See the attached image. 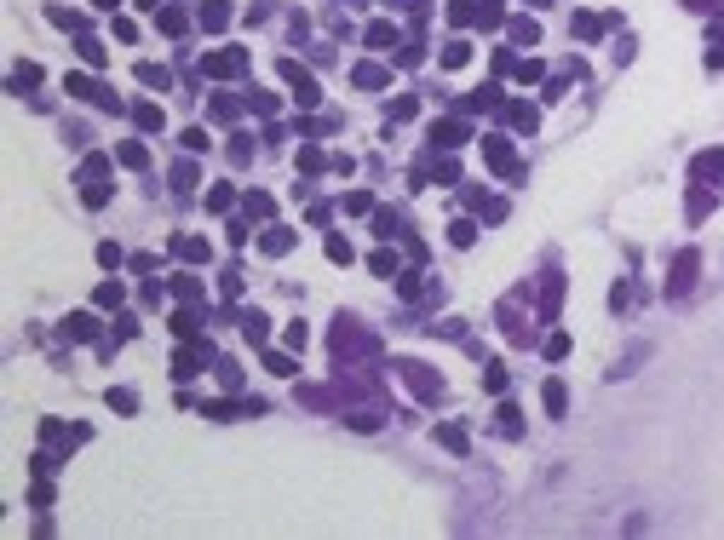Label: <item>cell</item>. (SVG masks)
Instances as JSON below:
<instances>
[{"mask_svg": "<svg viewBox=\"0 0 724 540\" xmlns=\"http://www.w3.org/2000/svg\"><path fill=\"white\" fill-rule=\"evenodd\" d=\"M483 155H489L494 172H518V161H512V150H506V139H483Z\"/></svg>", "mask_w": 724, "mask_h": 540, "instance_id": "3957f363", "label": "cell"}, {"mask_svg": "<svg viewBox=\"0 0 724 540\" xmlns=\"http://www.w3.org/2000/svg\"><path fill=\"white\" fill-rule=\"evenodd\" d=\"M173 247H179V259H207V242H190V236H179Z\"/></svg>", "mask_w": 724, "mask_h": 540, "instance_id": "2e32d148", "label": "cell"}, {"mask_svg": "<svg viewBox=\"0 0 724 540\" xmlns=\"http://www.w3.org/2000/svg\"><path fill=\"white\" fill-rule=\"evenodd\" d=\"M351 81L374 93V86H386V69H379V64H357V69H351Z\"/></svg>", "mask_w": 724, "mask_h": 540, "instance_id": "277c9868", "label": "cell"}, {"mask_svg": "<svg viewBox=\"0 0 724 540\" xmlns=\"http://www.w3.org/2000/svg\"><path fill=\"white\" fill-rule=\"evenodd\" d=\"M121 161H126V167H138V172L150 167V155H144V144H121Z\"/></svg>", "mask_w": 724, "mask_h": 540, "instance_id": "7c38bea8", "label": "cell"}, {"mask_svg": "<svg viewBox=\"0 0 724 540\" xmlns=\"http://www.w3.org/2000/svg\"><path fill=\"white\" fill-rule=\"evenodd\" d=\"M437 442H443V448H454V454H465V431H454V425H443V431H437Z\"/></svg>", "mask_w": 724, "mask_h": 540, "instance_id": "4fadbf2b", "label": "cell"}, {"mask_svg": "<svg viewBox=\"0 0 724 540\" xmlns=\"http://www.w3.org/2000/svg\"><path fill=\"white\" fill-rule=\"evenodd\" d=\"M575 35L592 40V35H604V18H575Z\"/></svg>", "mask_w": 724, "mask_h": 540, "instance_id": "7402d4cb", "label": "cell"}, {"mask_svg": "<svg viewBox=\"0 0 724 540\" xmlns=\"http://www.w3.org/2000/svg\"><path fill=\"white\" fill-rule=\"evenodd\" d=\"M512 40H540V29H535L529 18H518V23H512Z\"/></svg>", "mask_w": 724, "mask_h": 540, "instance_id": "f1b7e54d", "label": "cell"}, {"mask_svg": "<svg viewBox=\"0 0 724 540\" xmlns=\"http://www.w3.org/2000/svg\"><path fill=\"white\" fill-rule=\"evenodd\" d=\"M391 40H397L391 23H374V29H368V47H391Z\"/></svg>", "mask_w": 724, "mask_h": 540, "instance_id": "5bb4252c", "label": "cell"}, {"mask_svg": "<svg viewBox=\"0 0 724 540\" xmlns=\"http://www.w3.org/2000/svg\"><path fill=\"white\" fill-rule=\"evenodd\" d=\"M259 247H265V253H287V247H293V230H282V224H276V230H265Z\"/></svg>", "mask_w": 724, "mask_h": 540, "instance_id": "52a82bcc", "label": "cell"}, {"mask_svg": "<svg viewBox=\"0 0 724 540\" xmlns=\"http://www.w3.org/2000/svg\"><path fill=\"white\" fill-rule=\"evenodd\" d=\"M449 242H454V247H472V242H477V230H472V224H465V218H460V224H454V230H449Z\"/></svg>", "mask_w": 724, "mask_h": 540, "instance_id": "e0dca14e", "label": "cell"}, {"mask_svg": "<svg viewBox=\"0 0 724 540\" xmlns=\"http://www.w3.org/2000/svg\"><path fill=\"white\" fill-rule=\"evenodd\" d=\"M207 207L225 213V207H230V184H213V190H207Z\"/></svg>", "mask_w": 724, "mask_h": 540, "instance_id": "d6986e66", "label": "cell"}, {"mask_svg": "<svg viewBox=\"0 0 724 540\" xmlns=\"http://www.w3.org/2000/svg\"><path fill=\"white\" fill-rule=\"evenodd\" d=\"M368 264H374V276H397V253H374Z\"/></svg>", "mask_w": 724, "mask_h": 540, "instance_id": "9a60e30c", "label": "cell"}, {"mask_svg": "<svg viewBox=\"0 0 724 540\" xmlns=\"http://www.w3.org/2000/svg\"><path fill=\"white\" fill-rule=\"evenodd\" d=\"M81 58H87V64H93V69H104V58H109V52H104V47H98V40H81Z\"/></svg>", "mask_w": 724, "mask_h": 540, "instance_id": "ac0fdd59", "label": "cell"}, {"mask_svg": "<svg viewBox=\"0 0 724 540\" xmlns=\"http://www.w3.org/2000/svg\"><path fill=\"white\" fill-rule=\"evenodd\" d=\"M207 75H219V81H230V75H242L247 69V58L236 52V47H225V52H207V64H201Z\"/></svg>", "mask_w": 724, "mask_h": 540, "instance_id": "6da1fadb", "label": "cell"}, {"mask_svg": "<svg viewBox=\"0 0 724 540\" xmlns=\"http://www.w3.org/2000/svg\"><path fill=\"white\" fill-rule=\"evenodd\" d=\"M138 75H144V86H167V81H173V75H167V69H161V64H144V69H138Z\"/></svg>", "mask_w": 724, "mask_h": 540, "instance_id": "d4e9b609", "label": "cell"}, {"mask_svg": "<svg viewBox=\"0 0 724 540\" xmlns=\"http://www.w3.org/2000/svg\"><path fill=\"white\" fill-rule=\"evenodd\" d=\"M93 328H98L93 317H69L64 322V339H93Z\"/></svg>", "mask_w": 724, "mask_h": 540, "instance_id": "9c48e42d", "label": "cell"}, {"mask_svg": "<svg viewBox=\"0 0 724 540\" xmlns=\"http://www.w3.org/2000/svg\"><path fill=\"white\" fill-rule=\"evenodd\" d=\"M35 81H40V69H35V64H18V75H12L18 93H23V86H35Z\"/></svg>", "mask_w": 724, "mask_h": 540, "instance_id": "cb8c5ba5", "label": "cell"}, {"mask_svg": "<svg viewBox=\"0 0 724 540\" xmlns=\"http://www.w3.org/2000/svg\"><path fill=\"white\" fill-rule=\"evenodd\" d=\"M133 121H138V127H161V110H155V104H138Z\"/></svg>", "mask_w": 724, "mask_h": 540, "instance_id": "484cf974", "label": "cell"}, {"mask_svg": "<svg viewBox=\"0 0 724 540\" xmlns=\"http://www.w3.org/2000/svg\"><path fill=\"white\" fill-rule=\"evenodd\" d=\"M460 139H465L460 121H437V127H432V144H460Z\"/></svg>", "mask_w": 724, "mask_h": 540, "instance_id": "8992f818", "label": "cell"}, {"mask_svg": "<svg viewBox=\"0 0 724 540\" xmlns=\"http://www.w3.org/2000/svg\"><path fill=\"white\" fill-rule=\"evenodd\" d=\"M52 23H58V29H87V18L69 12V6H52Z\"/></svg>", "mask_w": 724, "mask_h": 540, "instance_id": "8fae6325", "label": "cell"}, {"mask_svg": "<svg viewBox=\"0 0 724 540\" xmlns=\"http://www.w3.org/2000/svg\"><path fill=\"white\" fill-rule=\"evenodd\" d=\"M98 305H121V282H104L98 288Z\"/></svg>", "mask_w": 724, "mask_h": 540, "instance_id": "f546056e", "label": "cell"}, {"mask_svg": "<svg viewBox=\"0 0 724 540\" xmlns=\"http://www.w3.org/2000/svg\"><path fill=\"white\" fill-rule=\"evenodd\" d=\"M690 276H696V253H678L672 276H667V293H690Z\"/></svg>", "mask_w": 724, "mask_h": 540, "instance_id": "7a4b0ae2", "label": "cell"}, {"mask_svg": "<svg viewBox=\"0 0 724 540\" xmlns=\"http://www.w3.org/2000/svg\"><path fill=\"white\" fill-rule=\"evenodd\" d=\"M546 414H564V385H558V380L546 385Z\"/></svg>", "mask_w": 724, "mask_h": 540, "instance_id": "603a6c76", "label": "cell"}, {"mask_svg": "<svg viewBox=\"0 0 724 540\" xmlns=\"http://www.w3.org/2000/svg\"><path fill=\"white\" fill-rule=\"evenodd\" d=\"M225 23H230L225 0H207V6H201V29H225Z\"/></svg>", "mask_w": 724, "mask_h": 540, "instance_id": "5b68a950", "label": "cell"}, {"mask_svg": "<svg viewBox=\"0 0 724 540\" xmlns=\"http://www.w3.org/2000/svg\"><path fill=\"white\" fill-rule=\"evenodd\" d=\"M529 6H546V0H529Z\"/></svg>", "mask_w": 724, "mask_h": 540, "instance_id": "4dcf8cb0", "label": "cell"}, {"mask_svg": "<svg viewBox=\"0 0 724 540\" xmlns=\"http://www.w3.org/2000/svg\"><path fill=\"white\" fill-rule=\"evenodd\" d=\"M328 161H322V150H299V172H322Z\"/></svg>", "mask_w": 724, "mask_h": 540, "instance_id": "4316f807", "label": "cell"}, {"mask_svg": "<svg viewBox=\"0 0 724 540\" xmlns=\"http://www.w3.org/2000/svg\"><path fill=\"white\" fill-rule=\"evenodd\" d=\"M104 172H109L104 155H87V161H81V178H87V184H104Z\"/></svg>", "mask_w": 724, "mask_h": 540, "instance_id": "ba28073f", "label": "cell"}, {"mask_svg": "<svg viewBox=\"0 0 724 540\" xmlns=\"http://www.w3.org/2000/svg\"><path fill=\"white\" fill-rule=\"evenodd\" d=\"M465 58H472V47H465V40H449V47H443V64H449V69H460Z\"/></svg>", "mask_w": 724, "mask_h": 540, "instance_id": "30bf717a", "label": "cell"}, {"mask_svg": "<svg viewBox=\"0 0 724 540\" xmlns=\"http://www.w3.org/2000/svg\"><path fill=\"white\" fill-rule=\"evenodd\" d=\"M247 213H253V218H271L276 201H271V196H247Z\"/></svg>", "mask_w": 724, "mask_h": 540, "instance_id": "44dd1931", "label": "cell"}, {"mask_svg": "<svg viewBox=\"0 0 724 540\" xmlns=\"http://www.w3.org/2000/svg\"><path fill=\"white\" fill-rule=\"evenodd\" d=\"M328 259H333V264H351V242L333 236V242H328Z\"/></svg>", "mask_w": 724, "mask_h": 540, "instance_id": "ffe728a7", "label": "cell"}, {"mask_svg": "<svg viewBox=\"0 0 724 540\" xmlns=\"http://www.w3.org/2000/svg\"><path fill=\"white\" fill-rule=\"evenodd\" d=\"M483 385H489V391H506V368L489 363V368H483Z\"/></svg>", "mask_w": 724, "mask_h": 540, "instance_id": "83f0119b", "label": "cell"}]
</instances>
